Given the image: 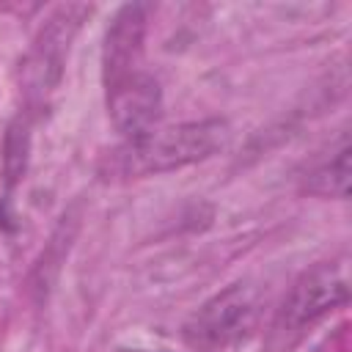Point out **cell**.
<instances>
[{
	"mask_svg": "<svg viewBox=\"0 0 352 352\" xmlns=\"http://www.w3.org/2000/svg\"><path fill=\"white\" fill-rule=\"evenodd\" d=\"M346 300H349V286L344 272L333 264H316L308 272H302L300 280L286 294L278 311V330L297 333L305 324L324 316L327 311L344 305Z\"/></svg>",
	"mask_w": 352,
	"mask_h": 352,
	"instance_id": "3",
	"label": "cell"
},
{
	"mask_svg": "<svg viewBox=\"0 0 352 352\" xmlns=\"http://www.w3.org/2000/svg\"><path fill=\"white\" fill-rule=\"evenodd\" d=\"M118 352H148V349H118Z\"/></svg>",
	"mask_w": 352,
	"mask_h": 352,
	"instance_id": "8",
	"label": "cell"
},
{
	"mask_svg": "<svg viewBox=\"0 0 352 352\" xmlns=\"http://www.w3.org/2000/svg\"><path fill=\"white\" fill-rule=\"evenodd\" d=\"M226 140V124L217 118L190 121L170 129H154L140 140H126L113 154V170L124 176L165 173L198 162Z\"/></svg>",
	"mask_w": 352,
	"mask_h": 352,
	"instance_id": "1",
	"label": "cell"
},
{
	"mask_svg": "<svg viewBox=\"0 0 352 352\" xmlns=\"http://www.w3.org/2000/svg\"><path fill=\"white\" fill-rule=\"evenodd\" d=\"M80 6H66L60 8L50 25L41 30V38L30 55V72L36 74V85H50V72H52V80H58L60 74V63H63V52L69 50V38L74 33V28L80 25V16L88 14L91 8H82L77 16H72Z\"/></svg>",
	"mask_w": 352,
	"mask_h": 352,
	"instance_id": "6",
	"label": "cell"
},
{
	"mask_svg": "<svg viewBox=\"0 0 352 352\" xmlns=\"http://www.w3.org/2000/svg\"><path fill=\"white\" fill-rule=\"evenodd\" d=\"M256 300L253 289L245 283H234L206 300L184 324V338L201 349H217L236 341L253 322Z\"/></svg>",
	"mask_w": 352,
	"mask_h": 352,
	"instance_id": "2",
	"label": "cell"
},
{
	"mask_svg": "<svg viewBox=\"0 0 352 352\" xmlns=\"http://www.w3.org/2000/svg\"><path fill=\"white\" fill-rule=\"evenodd\" d=\"M146 14L148 8L140 3H129L116 11L104 33V50H102L104 88L143 72L140 55H143V36H146Z\"/></svg>",
	"mask_w": 352,
	"mask_h": 352,
	"instance_id": "5",
	"label": "cell"
},
{
	"mask_svg": "<svg viewBox=\"0 0 352 352\" xmlns=\"http://www.w3.org/2000/svg\"><path fill=\"white\" fill-rule=\"evenodd\" d=\"M104 91H107V110L113 126L126 140H140L157 129L162 94H160V82L151 74L138 72Z\"/></svg>",
	"mask_w": 352,
	"mask_h": 352,
	"instance_id": "4",
	"label": "cell"
},
{
	"mask_svg": "<svg viewBox=\"0 0 352 352\" xmlns=\"http://www.w3.org/2000/svg\"><path fill=\"white\" fill-rule=\"evenodd\" d=\"M305 190L314 195L346 198L349 195V140L346 135L338 138V148H333L324 160L314 165L305 179Z\"/></svg>",
	"mask_w": 352,
	"mask_h": 352,
	"instance_id": "7",
	"label": "cell"
}]
</instances>
